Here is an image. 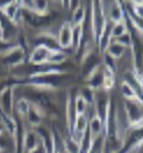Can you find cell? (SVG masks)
Listing matches in <instances>:
<instances>
[{
    "label": "cell",
    "mask_w": 143,
    "mask_h": 153,
    "mask_svg": "<svg viewBox=\"0 0 143 153\" xmlns=\"http://www.w3.org/2000/svg\"><path fill=\"white\" fill-rule=\"evenodd\" d=\"M65 53L58 49L50 48L47 44H40L34 49L29 56V62L35 65H56L65 60Z\"/></svg>",
    "instance_id": "cell-1"
},
{
    "label": "cell",
    "mask_w": 143,
    "mask_h": 153,
    "mask_svg": "<svg viewBox=\"0 0 143 153\" xmlns=\"http://www.w3.org/2000/svg\"><path fill=\"white\" fill-rule=\"evenodd\" d=\"M0 42H6V38H5V29L1 25V21H0Z\"/></svg>",
    "instance_id": "cell-18"
},
{
    "label": "cell",
    "mask_w": 143,
    "mask_h": 153,
    "mask_svg": "<svg viewBox=\"0 0 143 153\" xmlns=\"http://www.w3.org/2000/svg\"><path fill=\"white\" fill-rule=\"evenodd\" d=\"M30 101L27 100V99H25V97H22V99H19L18 101H16V103H15V110H16V113L21 116V117H26V115L28 114L29 109H30Z\"/></svg>",
    "instance_id": "cell-15"
},
{
    "label": "cell",
    "mask_w": 143,
    "mask_h": 153,
    "mask_svg": "<svg viewBox=\"0 0 143 153\" xmlns=\"http://www.w3.org/2000/svg\"><path fill=\"white\" fill-rule=\"evenodd\" d=\"M14 1H16V0H0V10L5 8L6 6L10 5V4L14 2Z\"/></svg>",
    "instance_id": "cell-17"
},
{
    "label": "cell",
    "mask_w": 143,
    "mask_h": 153,
    "mask_svg": "<svg viewBox=\"0 0 143 153\" xmlns=\"http://www.w3.org/2000/svg\"><path fill=\"white\" fill-rule=\"evenodd\" d=\"M108 16H109V20L113 23H116V22H120V21L124 20V8H122L119 0H112V2L109 5V8H108Z\"/></svg>",
    "instance_id": "cell-6"
},
{
    "label": "cell",
    "mask_w": 143,
    "mask_h": 153,
    "mask_svg": "<svg viewBox=\"0 0 143 153\" xmlns=\"http://www.w3.org/2000/svg\"><path fill=\"white\" fill-rule=\"evenodd\" d=\"M103 131H104V123L100 115L97 113L90 122V145L88 146H93L97 143V139L100 137Z\"/></svg>",
    "instance_id": "cell-4"
},
{
    "label": "cell",
    "mask_w": 143,
    "mask_h": 153,
    "mask_svg": "<svg viewBox=\"0 0 143 153\" xmlns=\"http://www.w3.org/2000/svg\"><path fill=\"white\" fill-rule=\"evenodd\" d=\"M64 149H65V152L67 153H80L82 151V145L79 142H77L76 139H73L71 136L69 138L64 139Z\"/></svg>",
    "instance_id": "cell-13"
},
{
    "label": "cell",
    "mask_w": 143,
    "mask_h": 153,
    "mask_svg": "<svg viewBox=\"0 0 143 153\" xmlns=\"http://www.w3.org/2000/svg\"><path fill=\"white\" fill-rule=\"evenodd\" d=\"M135 80H136V82H137V85L140 86L141 88V91H142L143 93V74L142 73H135Z\"/></svg>",
    "instance_id": "cell-16"
},
{
    "label": "cell",
    "mask_w": 143,
    "mask_h": 153,
    "mask_svg": "<svg viewBox=\"0 0 143 153\" xmlns=\"http://www.w3.org/2000/svg\"><path fill=\"white\" fill-rule=\"evenodd\" d=\"M121 93H122L124 97L128 102H135V103L143 105V100L139 96L136 89L128 81H122V84H121Z\"/></svg>",
    "instance_id": "cell-5"
},
{
    "label": "cell",
    "mask_w": 143,
    "mask_h": 153,
    "mask_svg": "<svg viewBox=\"0 0 143 153\" xmlns=\"http://www.w3.org/2000/svg\"><path fill=\"white\" fill-rule=\"evenodd\" d=\"M29 10L36 15H47L49 12V1L48 0H30Z\"/></svg>",
    "instance_id": "cell-8"
},
{
    "label": "cell",
    "mask_w": 143,
    "mask_h": 153,
    "mask_svg": "<svg viewBox=\"0 0 143 153\" xmlns=\"http://www.w3.org/2000/svg\"><path fill=\"white\" fill-rule=\"evenodd\" d=\"M26 118H27L30 126H38L41 124V121H42V114H41L40 107L31 103L28 114L26 115Z\"/></svg>",
    "instance_id": "cell-9"
},
{
    "label": "cell",
    "mask_w": 143,
    "mask_h": 153,
    "mask_svg": "<svg viewBox=\"0 0 143 153\" xmlns=\"http://www.w3.org/2000/svg\"><path fill=\"white\" fill-rule=\"evenodd\" d=\"M134 6H143V0H130Z\"/></svg>",
    "instance_id": "cell-19"
},
{
    "label": "cell",
    "mask_w": 143,
    "mask_h": 153,
    "mask_svg": "<svg viewBox=\"0 0 143 153\" xmlns=\"http://www.w3.org/2000/svg\"><path fill=\"white\" fill-rule=\"evenodd\" d=\"M126 48H127V45L122 43L121 41H114L113 43L108 44L106 50L108 51V55L112 59H119V58L122 57Z\"/></svg>",
    "instance_id": "cell-7"
},
{
    "label": "cell",
    "mask_w": 143,
    "mask_h": 153,
    "mask_svg": "<svg viewBox=\"0 0 143 153\" xmlns=\"http://www.w3.org/2000/svg\"><path fill=\"white\" fill-rule=\"evenodd\" d=\"M103 87L105 91H111L115 85V74L113 68L109 66L108 64H106L105 71L103 74Z\"/></svg>",
    "instance_id": "cell-10"
},
{
    "label": "cell",
    "mask_w": 143,
    "mask_h": 153,
    "mask_svg": "<svg viewBox=\"0 0 143 153\" xmlns=\"http://www.w3.org/2000/svg\"><path fill=\"white\" fill-rule=\"evenodd\" d=\"M87 110V100L83 95H77L75 100V117L85 115Z\"/></svg>",
    "instance_id": "cell-14"
},
{
    "label": "cell",
    "mask_w": 143,
    "mask_h": 153,
    "mask_svg": "<svg viewBox=\"0 0 143 153\" xmlns=\"http://www.w3.org/2000/svg\"><path fill=\"white\" fill-rule=\"evenodd\" d=\"M109 35L112 38H122L126 35H128V30H127V25H126V20H122L120 22H116L113 25V27L109 31Z\"/></svg>",
    "instance_id": "cell-11"
},
{
    "label": "cell",
    "mask_w": 143,
    "mask_h": 153,
    "mask_svg": "<svg viewBox=\"0 0 143 153\" xmlns=\"http://www.w3.org/2000/svg\"><path fill=\"white\" fill-rule=\"evenodd\" d=\"M86 18V12L85 7L83 5H77V7L73 10V14H72V20H71V23L72 26H80L84 23Z\"/></svg>",
    "instance_id": "cell-12"
},
{
    "label": "cell",
    "mask_w": 143,
    "mask_h": 153,
    "mask_svg": "<svg viewBox=\"0 0 143 153\" xmlns=\"http://www.w3.org/2000/svg\"><path fill=\"white\" fill-rule=\"evenodd\" d=\"M42 143V138L38 132L34 130L26 131L22 138V149L25 153H35L40 149Z\"/></svg>",
    "instance_id": "cell-3"
},
{
    "label": "cell",
    "mask_w": 143,
    "mask_h": 153,
    "mask_svg": "<svg viewBox=\"0 0 143 153\" xmlns=\"http://www.w3.org/2000/svg\"><path fill=\"white\" fill-rule=\"evenodd\" d=\"M52 1H55V2H58V4H62V5H64V1H65V0H52Z\"/></svg>",
    "instance_id": "cell-20"
},
{
    "label": "cell",
    "mask_w": 143,
    "mask_h": 153,
    "mask_svg": "<svg viewBox=\"0 0 143 153\" xmlns=\"http://www.w3.org/2000/svg\"><path fill=\"white\" fill-rule=\"evenodd\" d=\"M57 43L61 49H69L73 45V26L71 22H64L58 30Z\"/></svg>",
    "instance_id": "cell-2"
},
{
    "label": "cell",
    "mask_w": 143,
    "mask_h": 153,
    "mask_svg": "<svg viewBox=\"0 0 143 153\" xmlns=\"http://www.w3.org/2000/svg\"><path fill=\"white\" fill-rule=\"evenodd\" d=\"M2 150H4V147H1V146H0V151H2Z\"/></svg>",
    "instance_id": "cell-21"
}]
</instances>
